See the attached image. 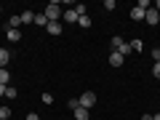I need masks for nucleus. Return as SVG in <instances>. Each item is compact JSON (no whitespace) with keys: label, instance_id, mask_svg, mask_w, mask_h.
I'll return each instance as SVG.
<instances>
[{"label":"nucleus","instance_id":"1","mask_svg":"<svg viewBox=\"0 0 160 120\" xmlns=\"http://www.w3.org/2000/svg\"><path fill=\"white\" fill-rule=\"evenodd\" d=\"M43 13H46V16H48V22H59V16H62V8H59V3H48V6H46V11H43Z\"/></svg>","mask_w":160,"mask_h":120},{"label":"nucleus","instance_id":"2","mask_svg":"<svg viewBox=\"0 0 160 120\" xmlns=\"http://www.w3.org/2000/svg\"><path fill=\"white\" fill-rule=\"evenodd\" d=\"M93 104H96V93H93V91H86V93H80V107L91 109Z\"/></svg>","mask_w":160,"mask_h":120},{"label":"nucleus","instance_id":"3","mask_svg":"<svg viewBox=\"0 0 160 120\" xmlns=\"http://www.w3.org/2000/svg\"><path fill=\"white\" fill-rule=\"evenodd\" d=\"M144 22H147V24H152V27H155V24L160 22V13L155 11V8H147V13H144Z\"/></svg>","mask_w":160,"mask_h":120},{"label":"nucleus","instance_id":"4","mask_svg":"<svg viewBox=\"0 0 160 120\" xmlns=\"http://www.w3.org/2000/svg\"><path fill=\"white\" fill-rule=\"evenodd\" d=\"M123 59H126V56H123L120 51H112V53H109V67H123Z\"/></svg>","mask_w":160,"mask_h":120},{"label":"nucleus","instance_id":"5","mask_svg":"<svg viewBox=\"0 0 160 120\" xmlns=\"http://www.w3.org/2000/svg\"><path fill=\"white\" fill-rule=\"evenodd\" d=\"M72 115H75V120H88V118H91V109L78 107V109H72Z\"/></svg>","mask_w":160,"mask_h":120},{"label":"nucleus","instance_id":"6","mask_svg":"<svg viewBox=\"0 0 160 120\" xmlns=\"http://www.w3.org/2000/svg\"><path fill=\"white\" fill-rule=\"evenodd\" d=\"M62 19H64V22H67V24H72V22H78V11H75V8H67V11H64L62 13Z\"/></svg>","mask_w":160,"mask_h":120},{"label":"nucleus","instance_id":"7","mask_svg":"<svg viewBox=\"0 0 160 120\" xmlns=\"http://www.w3.org/2000/svg\"><path fill=\"white\" fill-rule=\"evenodd\" d=\"M144 13H147V11H144V8H131V19H133V22H144Z\"/></svg>","mask_w":160,"mask_h":120},{"label":"nucleus","instance_id":"8","mask_svg":"<svg viewBox=\"0 0 160 120\" xmlns=\"http://www.w3.org/2000/svg\"><path fill=\"white\" fill-rule=\"evenodd\" d=\"M19 19H22V24H35V13L32 11H22Z\"/></svg>","mask_w":160,"mask_h":120},{"label":"nucleus","instance_id":"9","mask_svg":"<svg viewBox=\"0 0 160 120\" xmlns=\"http://www.w3.org/2000/svg\"><path fill=\"white\" fill-rule=\"evenodd\" d=\"M8 40H11V43H19V40H22V29H8Z\"/></svg>","mask_w":160,"mask_h":120},{"label":"nucleus","instance_id":"10","mask_svg":"<svg viewBox=\"0 0 160 120\" xmlns=\"http://www.w3.org/2000/svg\"><path fill=\"white\" fill-rule=\"evenodd\" d=\"M0 86H11V72L8 69H0Z\"/></svg>","mask_w":160,"mask_h":120},{"label":"nucleus","instance_id":"11","mask_svg":"<svg viewBox=\"0 0 160 120\" xmlns=\"http://www.w3.org/2000/svg\"><path fill=\"white\" fill-rule=\"evenodd\" d=\"M48 32H51V35H62V24H59V22H48Z\"/></svg>","mask_w":160,"mask_h":120},{"label":"nucleus","instance_id":"12","mask_svg":"<svg viewBox=\"0 0 160 120\" xmlns=\"http://www.w3.org/2000/svg\"><path fill=\"white\" fill-rule=\"evenodd\" d=\"M109 46H112V48H115V51H120V48L126 46V40H123V38H118V35H115V38H112V40H109Z\"/></svg>","mask_w":160,"mask_h":120},{"label":"nucleus","instance_id":"13","mask_svg":"<svg viewBox=\"0 0 160 120\" xmlns=\"http://www.w3.org/2000/svg\"><path fill=\"white\" fill-rule=\"evenodd\" d=\"M8 59H11V53H8L6 48H0V69H6V64H8Z\"/></svg>","mask_w":160,"mask_h":120},{"label":"nucleus","instance_id":"14","mask_svg":"<svg viewBox=\"0 0 160 120\" xmlns=\"http://www.w3.org/2000/svg\"><path fill=\"white\" fill-rule=\"evenodd\" d=\"M35 24L38 27H48V16L46 13H35Z\"/></svg>","mask_w":160,"mask_h":120},{"label":"nucleus","instance_id":"15","mask_svg":"<svg viewBox=\"0 0 160 120\" xmlns=\"http://www.w3.org/2000/svg\"><path fill=\"white\" fill-rule=\"evenodd\" d=\"M78 24H80L83 29H88V27H91V16H88V13H86V16H80V19H78Z\"/></svg>","mask_w":160,"mask_h":120},{"label":"nucleus","instance_id":"16","mask_svg":"<svg viewBox=\"0 0 160 120\" xmlns=\"http://www.w3.org/2000/svg\"><path fill=\"white\" fill-rule=\"evenodd\" d=\"M11 118V107H0V120H8Z\"/></svg>","mask_w":160,"mask_h":120},{"label":"nucleus","instance_id":"17","mask_svg":"<svg viewBox=\"0 0 160 120\" xmlns=\"http://www.w3.org/2000/svg\"><path fill=\"white\" fill-rule=\"evenodd\" d=\"M6 99H16V88H13V86L6 88Z\"/></svg>","mask_w":160,"mask_h":120},{"label":"nucleus","instance_id":"18","mask_svg":"<svg viewBox=\"0 0 160 120\" xmlns=\"http://www.w3.org/2000/svg\"><path fill=\"white\" fill-rule=\"evenodd\" d=\"M142 48H144L142 40H131V51H142Z\"/></svg>","mask_w":160,"mask_h":120},{"label":"nucleus","instance_id":"19","mask_svg":"<svg viewBox=\"0 0 160 120\" xmlns=\"http://www.w3.org/2000/svg\"><path fill=\"white\" fill-rule=\"evenodd\" d=\"M67 107H69V109H78V107H80V99H69Z\"/></svg>","mask_w":160,"mask_h":120},{"label":"nucleus","instance_id":"20","mask_svg":"<svg viewBox=\"0 0 160 120\" xmlns=\"http://www.w3.org/2000/svg\"><path fill=\"white\" fill-rule=\"evenodd\" d=\"M152 75L160 80V62H155V64H152Z\"/></svg>","mask_w":160,"mask_h":120},{"label":"nucleus","instance_id":"21","mask_svg":"<svg viewBox=\"0 0 160 120\" xmlns=\"http://www.w3.org/2000/svg\"><path fill=\"white\" fill-rule=\"evenodd\" d=\"M104 11H115V0H104Z\"/></svg>","mask_w":160,"mask_h":120},{"label":"nucleus","instance_id":"22","mask_svg":"<svg viewBox=\"0 0 160 120\" xmlns=\"http://www.w3.org/2000/svg\"><path fill=\"white\" fill-rule=\"evenodd\" d=\"M75 11H78V16H86V11H88V8L83 6V3H80V6H75Z\"/></svg>","mask_w":160,"mask_h":120},{"label":"nucleus","instance_id":"23","mask_svg":"<svg viewBox=\"0 0 160 120\" xmlns=\"http://www.w3.org/2000/svg\"><path fill=\"white\" fill-rule=\"evenodd\" d=\"M43 104H53V93H43Z\"/></svg>","mask_w":160,"mask_h":120},{"label":"nucleus","instance_id":"24","mask_svg":"<svg viewBox=\"0 0 160 120\" xmlns=\"http://www.w3.org/2000/svg\"><path fill=\"white\" fill-rule=\"evenodd\" d=\"M152 59H155V62H160V48H152Z\"/></svg>","mask_w":160,"mask_h":120},{"label":"nucleus","instance_id":"25","mask_svg":"<svg viewBox=\"0 0 160 120\" xmlns=\"http://www.w3.org/2000/svg\"><path fill=\"white\" fill-rule=\"evenodd\" d=\"M27 120H40V115H38V112H29V115H27Z\"/></svg>","mask_w":160,"mask_h":120},{"label":"nucleus","instance_id":"26","mask_svg":"<svg viewBox=\"0 0 160 120\" xmlns=\"http://www.w3.org/2000/svg\"><path fill=\"white\" fill-rule=\"evenodd\" d=\"M6 88H8V86H0V96H6Z\"/></svg>","mask_w":160,"mask_h":120},{"label":"nucleus","instance_id":"27","mask_svg":"<svg viewBox=\"0 0 160 120\" xmlns=\"http://www.w3.org/2000/svg\"><path fill=\"white\" fill-rule=\"evenodd\" d=\"M142 120H152V115H142Z\"/></svg>","mask_w":160,"mask_h":120},{"label":"nucleus","instance_id":"28","mask_svg":"<svg viewBox=\"0 0 160 120\" xmlns=\"http://www.w3.org/2000/svg\"><path fill=\"white\" fill-rule=\"evenodd\" d=\"M155 11H158V13H160V0H158V3H155Z\"/></svg>","mask_w":160,"mask_h":120},{"label":"nucleus","instance_id":"29","mask_svg":"<svg viewBox=\"0 0 160 120\" xmlns=\"http://www.w3.org/2000/svg\"><path fill=\"white\" fill-rule=\"evenodd\" d=\"M152 120H160V112H155V115H152Z\"/></svg>","mask_w":160,"mask_h":120},{"label":"nucleus","instance_id":"30","mask_svg":"<svg viewBox=\"0 0 160 120\" xmlns=\"http://www.w3.org/2000/svg\"><path fill=\"white\" fill-rule=\"evenodd\" d=\"M0 11H3V6H0Z\"/></svg>","mask_w":160,"mask_h":120}]
</instances>
